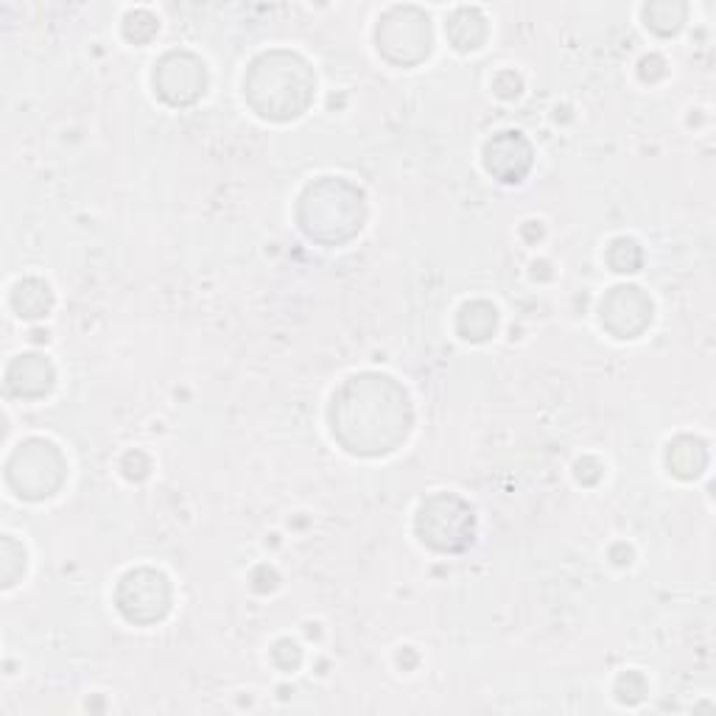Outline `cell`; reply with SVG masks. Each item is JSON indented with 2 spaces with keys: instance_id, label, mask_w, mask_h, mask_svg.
I'll return each instance as SVG.
<instances>
[{
  "instance_id": "1",
  "label": "cell",
  "mask_w": 716,
  "mask_h": 716,
  "mask_svg": "<svg viewBox=\"0 0 716 716\" xmlns=\"http://www.w3.org/2000/svg\"><path fill=\"white\" fill-rule=\"evenodd\" d=\"M336 443L356 457H387L412 432V403L395 378L361 372L342 383L327 409Z\"/></svg>"
},
{
  "instance_id": "2",
  "label": "cell",
  "mask_w": 716,
  "mask_h": 716,
  "mask_svg": "<svg viewBox=\"0 0 716 716\" xmlns=\"http://www.w3.org/2000/svg\"><path fill=\"white\" fill-rule=\"evenodd\" d=\"M316 76L294 51L275 48L255 56L244 76V99L264 121H294L314 104Z\"/></svg>"
},
{
  "instance_id": "3",
  "label": "cell",
  "mask_w": 716,
  "mask_h": 716,
  "mask_svg": "<svg viewBox=\"0 0 716 716\" xmlns=\"http://www.w3.org/2000/svg\"><path fill=\"white\" fill-rule=\"evenodd\" d=\"M367 222L365 191L345 177H320L297 199V224L311 242L342 247L353 242Z\"/></svg>"
},
{
  "instance_id": "4",
  "label": "cell",
  "mask_w": 716,
  "mask_h": 716,
  "mask_svg": "<svg viewBox=\"0 0 716 716\" xmlns=\"http://www.w3.org/2000/svg\"><path fill=\"white\" fill-rule=\"evenodd\" d=\"M65 479L68 459L51 439H23L7 459V484L25 501L51 499L63 490Z\"/></svg>"
},
{
  "instance_id": "5",
  "label": "cell",
  "mask_w": 716,
  "mask_h": 716,
  "mask_svg": "<svg viewBox=\"0 0 716 716\" xmlns=\"http://www.w3.org/2000/svg\"><path fill=\"white\" fill-rule=\"evenodd\" d=\"M414 532L428 549L439 555H459L473 544L476 515L468 501L457 493H434L417 510Z\"/></svg>"
},
{
  "instance_id": "6",
  "label": "cell",
  "mask_w": 716,
  "mask_h": 716,
  "mask_svg": "<svg viewBox=\"0 0 716 716\" xmlns=\"http://www.w3.org/2000/svg\"><path fill=\"white\" fill-rule=\"evenodd\" d=\"M378 54L398 68H417L432 56V18L417 7H392L381 14L376 29Z\"/></svg>"
},
{
  "instance_id": "7",
  "label": "cell",
  "mask_w": 716,
  "mask_h": 716,
  "mask_svg": "<svg viewBox=\"0 0 716 716\" xmlns=\"http://www.w3.org/2000/svg\"><path fill=\"white\" fill-rule=\"evenodd\" d=\"M171 582L157 569H135L115 588L118 613L135 627H155L171 613Z\"/></svg>"
},
{
  "instance_id": "8",
  "label": "cell",
  "mask_w": 716,
  "mask_h": 716,
  "mask_svg": "<svg viewBox=\"0 0 716 716\" xmlns=\"http://www.w3.org/2000/svg\"><path fill=\"white\" fill-rule=\"evenodd\" d=\"M152 85L168 107H191L208 90V68L191 51H168L155 65Z\"/></svg>"
},
{
  "instance_id": "9",
  "label": "cell",
  "mask_w": 716,
  "mask_h": 716,
  "mask_svg": "<svg viewBox=\"0 0 716 716\" xmlns=\"http://www.w3.org/2000/svg\"><path fill=\"white\" fill-rule=\"evenodd\" d=\"M600 320L616 339H638L652 325L655 305L638 286H616L602 297Z\"/></svg>"
},
{
  "instance_id": "10",
  "label": "cell",
  "mask_w": 716,
  "mask_h": 716,
  "mask_svg": "<svg viewBox=\"0 0 716 716\" xmlns=\"http://www.w3.org/2000/svg\"><path fill=\"white\" fill-rule=\"evenodd\" d=\"M482 163H484V171H488L493 179H499V182H504V186H518V182H524L526 179V174L532 171L535 148H532V143L526 141L521 132L506 130L484 143Z\"/></svg>"
},
{
  "instance_id": "11",
  "label": "cell",
  "mask_w": 716,
  "mask_h": 716,
  "mask_svg": "<svg viewBox=\"0 0 716 716\" xmlns=\"http://www.w3.org/2000/svg\"><path fill=\"white\" fill-rule=\"evenodd\" d=\"M56 387V370L40 353H23L7 367V392L20 401H40Z\"/></svg>"
},
{
  "instance_id": "12",
  "label": "cell",
  "mask_w": 716,
  "mask_h": 716,
  "mask_svg": "<svg viewBox=\"0 0 716 716\" xmlns=\"http://www.w3.org/2000/svg\"><path fill=\"white\" fill-rule=\"evenodd\" d=\"M667 468L683 482L700 479L708 468V445L692 434H680L667 445Z\"/></svg>"
},
{
  "instance_id": "13",
  "label": "cell",
  "mask_w": 716,
  "mask_h": 716,
  "mask_svg": "<svg viewBox=\"0 0 716 716\" xmlns=\"http://www.w3.org/2000/svg\"><path fill=\"white\" fill-rule=\"evenodd\" d=\"M445 34H448V43L459 51V54H470V51H479L488 40V20L479 9L462 7L448 18L445 23Z\"/></svg>"
},
{
  "instance_id": "14",
  "label": "cell",
  "mask_w": 716,
  "mask_h": 716,
  "mask_svg": "<svg viewBox=\"0 0 716 716\" xmlns=\"http://www.w3.org/2000/svg\"><path fill=\"white\" fill-rule=\"evenodd\" d=\"M9 303H12L14 314L20 320H45L51 314V309H54V291H51V286L45 280L25 278L12 289Z\"/></svg>"
},
{
  "instance_id": "15",
  "label": "cell",
  "mask_w": 716,
  "mask_h": 716,
  "mask_svg": "<svg viewBox=\"0 0 716 716\" xmlns=\"http://www.w3.org/2000/svg\"><path fill=\"white\" fill-rule=\"evenodd\" d=\"M499 331V311L488 300L465 303L457 314V334L468 342H488Z\"/></svg>"
},
{
  "instance_id": "16",
  "label": "cell",
  "mask_w": 716,
  "mask_h": 716,
  "mask_svg": "<svg viewBox=\"0 0 716 716\" xmlns=\"http://www.w3.org/2000/svg\"><path fill=\"white\" fill-rule=\"evenodd\" d=\"M685 14H689V7L685 3H678V0H658V3H647L644 7V23L647 29H652L655 34L661 37H672L683 29Z\"/></svg>"
},
{
  "instance_id": "17",
  "label": "cell",
  "mask_w": 716,
  "mask_h": 716,
  "mask_svg": "<svg viewBox=\"0 0 716 716\" xmlns=\"http://www.w3.org/2000/svg\"><path fill=\"white\" fill-rule=\"evenodd\" d=\"M605 258H607V266L618 275L638 272L644 264L641 247H638V242H633V238H616V242L607 247Z\"/></svg>"
},
{
  "instance_id": "18",
  "label": "cell",
  "mask_w": 716,
  "mask_h": 716,
  "mask_svg": "<svg viewBox=\"0 0 716 716\" xmlns=\"http://www.w3.org/2000/svg\"><path fill=\"white\" fill-rule=\"evenodd\" d=\"M25 574V549L14 540V537H3L0 540V577H3V588L18 585L20 577Z\"/></svg>"
},
{
  "instance_id": "19",
  "label": "cell",
  "mask_w": 716,
  "mask_h": 716,
  "mask_svg": "<svg viewBox=\"0 0 716 716\" xmlns=\"http://www.w3.org/2000/svg\"><path fill=\"white\" fill-rule=\"evenodd\" d=\"M160 32V23L148 9H135V12H126L124 18V37L135 45H146L155 40V34Z\"/></svg>"
},
{
  "instance_id": "20",
  "label": "cell",
  "mask_w": 716,
  "mask_h": 716,
  "mask_svg": "<svg viewBox=\"0 0 716 716\" xmlns=\"http://www.w3.org/2000/svg\"><path fill=\"white\" fill-rule=\"evenodd\" d=\"M616 697L624 705H638L647 697V680L638 672H627L616 680Z\"/></svg>"
},
{
  "instance_id": "21",
  "label": "cell",
  "mask_w": 716,
  "mask_h": 716,
  "mask_svg": "<svg viewBox=\"0 0 716 716\" xmlns=\"http://www.w3.org/2000/svg\"><path fill=\"white\" fill-rule=\"evenodd\" d=\"M272 658H275V663H278V667L283 669V672H294V669L300 667V663H303V649H300V644H294V641H289V638H283V641L275 644Z\"/></svg>"
},
{
  "instance_id": "22",
  "label": "cell",
  "mask_w": 716,
  "mask_h": 716,
  "mask_svg": "<svg viewBox=\"0 0 716 716\" xmlns=\"http://www.w3.org/2000/svg\"><path fill=\"white\" fill-rule=\"evenodd\" d=\"M121 470H124V476L130 479V482H143L148 476V470H152V462H148V457L143 451H130L124 459H121Z\"/></svg>"
},
{
  "instance_id": "23",
  "label": "cell",
  "mask_w": 716,
  "mask_h": 716,
  "mask_svg": "<svg viewBox=\"0 0 716 716\" xmlns=\"http://www.w3.org/2000/svg\"><path fill=\"white\" fill-rule=\"evenodd\" d=\"M493 90L499 99H518L521 90H524V81H521V76L515 74V70H504V74L495 76L493 81Z\"/></svg>"
},
{
  "instance_id": "24",
  "label": "cell",
  "mask_w": 716,
  "mask_h": 716,
  "mask_svg": "<svg viewBox=\"0 0 716 716\" xmlns=\"http://www.w3.org/2000/svg\"><path fill=\"white\" fill-rule=\"evenodd\" d=\"M638 76H641L644 81H649V85H652V81H658V79H663V76H667V63H663L658 54L644 56L641 65H638Z\"/></svg>"
},
{
  "instance_id": "25",
  "label": "cell",
  "mask_w": 716,
  "mask_h": 716,
  "mask_svg": "<svg viewBox=\"0 0 716 716\" xmlns=\"http://www.w3.org/2000/svg\"><path fill=\"white\" fill-rule=\"evenodd\" d=\"M577 479H580L582 484H596L602 479V465L593 457L580 459V462H577Z\"/></svg>"
},
{
  "instance_id": "26",
  "label": "cell",
  "mask_w": 716,
  "mask_h": 716,
  "mask_svg": "<svg viewBox=\"0 0 716 716\" xmlns=\"http://www.w3.org/2000/svg\"><path fill=\"white\" fill-rule=\"evenodd\" d=\"M32 339H34V342H48V334H43V331H34Z\"/></svg>"
}]
</instances>
